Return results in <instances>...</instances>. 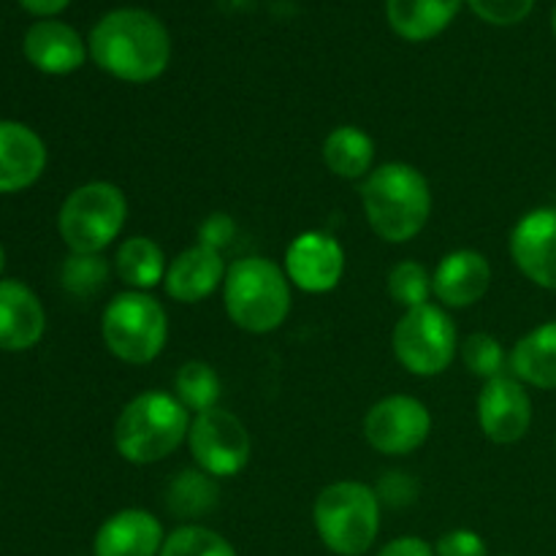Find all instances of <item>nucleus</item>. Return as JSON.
Instances as JSON below:
<instances>
[{
    "label": "nucleus",
    "mask_w": 556,
    "mask_h": 556,
    "mask_svg": "<svg viewBox=\"0 0 556 556\" xmlns=\"http://www.w3.org/2000/svg\"><path fill=\"white\" fill-rule=\"evenodd\" d=\"M90 54L98 68L114 79L144 85L168 68L172 38L166 25L150 11L117 9L92 27Z\"/></svg>",
    "instance_id": "nucleus-1"
},
{
    "label": "nucleus",
    "mask_w": 556,
    "mask_h": 556,
    "mask_svg": "<svg viewBox=\"0 0 556 556\" xmlns=\"http://www.w3.org/2000/svg\"><path fill=\"white\" fill-rule=\"evenodd\" d=\"M367 223L383 242L416 239L432 215V190L427 177L410 163H383L369 172L362 188Z\"/></svg>",
    "instance_id": "nucleus-2"
},
{
    "label": "nucleus",
    "mask_w": 556,
    "mask_h": 556,
    "mask_svg": "<svg viewBox=\"0 0 556 556\" xmlns=\"http://www.w3.org/2000/svg\"><path fill=\"white\" fill-rule=\"evenodd\" d=\"M190 413L166 391H147L123 407L114 424L117 454L130 465H155L188 440Z\"/></svg>",
    "instance_id": "nucleus-3"
},
{
    "label": "nucleus",
    "mask_w": 556,
    "mask_h": 556,
    "mask_svg": "<svg viewBox=\"0 0 556 556\" xmlns=\"http://www.w3.org/2000/svg\"><path fill=\"white\" fill-rule=\"evenodd\" d=\"M223 302L228 318L250 334H269L280 329L291 313L286 269L258 255L233 261L223 280Z\"/></svg>",
    "instance_id": "nucleus-4"
},
{
    "label": "nucleus",
    "mask_w": 556,
    "mask_h": 556,
    "mask_svg": "<svg viewBox=\"0 0 556 556\" xmlns=\"http://www.w3.org/2000/svg\"><path fill=\"white\" fill-rule=\"evenodd\" d=\"M313 521L329 552L337 556H364L380 532L378 492L358 481L331 483L315 500Z\"/></svg>",
    "instance_id": "nucleus-5"
},
{
    "label": "nucleus",
    "mask_w": 556,
    "mask_h": 556,
    "mask_svg": "<svg viewBox=\"0 0 556 556\" xmlns=\"http://www.w3.org/2000/svg\"><path fill=\"white\" fill-rule=\"evenodd\" d=\"M101 334L119 362L150 364L168 340L166 309L144 291L117 293L103 309Z\"/></svg>",
    "instance_id": "nucleus-6"
},
{
    "label": "nucleus",
    "mask_w": 556,
    "mask_h": 556,
    "mask_svg": "<svg viewBox=\"0 0 556 556\" xmlns=\"http://www.w3.org/2000/svg\"><path fill=\"white\" fill-rule=\"evenodd\" d=\"M128 220L125 193L112 182H87L60 206L58 228L71 253H101Z\"/></svg>",
    "instance_id": "nucleus-7"
},
{
    "label": "nucleus",
    "mask_w": 556,
    "mask_h": 556,
    "mask_svg": "<svg viewBox=\"0 0 556 556\" xmlns=\"http://www.w3.org/2000/svg\"><path fill=\"white\" fill-rule=\"evenodd\" d=\"M456 326L448 313L434 304L405 309L394 326V353L407 372L432 378L445 372L456 356Z\"/></svg>",
    "instance_id": "nucleus-8"
},
{
    "label": "nucleus",
    "mask_w": 556,
    "mask_h": 556,
    "mask_svg": "<svg viewBox=\"0 0 556 556\" xmlns=\"http://www.w3.org/2000/svg\"><path fill=\"white\" fill-rule=\"evenodd\" d=\"M188 445L199 470L212 478L239 476L248 467L250 451H253L244 424L223 407H212L193 416Z\"/></svg>",
    "instance_id": "nucleus-9"
},
{
    "label": "nucleus",
    "mask_w": 556,
    "mask_h": 556,
    "mask_svg": "<svg viewBox=\"0 0 556 556\" xmlns=\"http://www.w3.org/2000/svg\"><path fill=\"white\" fill-rule=\"evenodd\" d=\"M432 432V416L416 396L394 394L375 402L364 418V438L378 454L407 456L421 448Z\"/></svg>",
    "instance_id": "nucleus-10"
},
{
    "label": "nucleus",
    "mask_w": 556,
    "mask_h": 556,
    "mask_svg": "<svg viewBox=\"0 0 556 556\" xmlns=\"http://www.w3.org/2000/svg\"><path fill=\"white\" fill-rule=\"evenodd\" d=\"M286 275L304 293L334 291L345 275V250L331 233H299L286 250Z\"/></svg>",
    "instance_id": "nucleus-11"
},
{
    "label": "nucleus",
    "mask_w": 556,
    "mask_h": 556,
    "mask_svg": "<svg viewBox=\"0 0 556 556\" xmlns=\"http://www.w3.org/2000/svg\"><path fill=\"white\" fill-rule=\"evenodd\" d=\"M478 424L492 443H519L532 424V400L525 383L508 375L486 380L478 394Z\"/></svg>",
    "instance_id": "nucleus-12"
},
{
    "label": "nucleus",
    "mask_w": 556,
    "mask_h": 556,
    "mask_svg": "<svg viewBox=\"0 0 556 556\" xmlns=\"http://www.w3.org/2000/svg\"><path fill=\"white\" fill-rule=\"evenodd\" d=\"M510 258L527 280L556 291V206H538L516 223Z\"/></svg>",
    "instance_id": "nucleus-13"
},
{
    "label": "nucleus",
    "mask_w": 556,
    "mask_h": 556,
    "mask_svg": "<svg viewBox=\"0 0 556 556\" xmlns=\"http://www.w3.org/2000/svg\"><path fill=\"white\" fill-rule=\"evenodd\" d=\"M492 286V266L478 250H454L432 275V293L445 307H472Z\"/></svg>",
    "instance_id": "nucleus-14"
},
{
    "label": "nucleus",
    "mask_w": 556,
    "mask_h": 556,
    "mask_svg": "<svg viewBox=\"0 0 556 556\" xmlns=\"http://www.w3.org/2000/svg\"><path fill=\"white\" fill-rule=\"evenodd\" d=\"M226 264H223L220 250L206 248V244H193V248L182 250L177 258L168 264L166 288L168 296L179 304H195L210 299L217 291L223 280H226Z\"/></svg>",
    "instance_id": "nucleus-15"
},
{
    "label": "nucleus",
    "mask_w": 556,
    "mask_h": 556,
    "mask_svg": "<svg viewBox=\"0 0 556 556\" xmlns=\"http://www.w3.org/2000/svg\"><path fill=\"white\" fill-rule=\"evenodd\" d=\"M47 166L41 136L22 123L0 119V193H16L36 182Z\"/></svg>",
    "instance_id": "nucleus-16"
},
{
    "label": "nucleus",
    "mask_w": 556,
    "mask_h": 556,
    "mask_svg": "<svg viewBox=\"0 0 556 556\" xmlns=\"http://www.w3.org/2000/svg\"><path fill=\"white\" fill-rule=\"evenodd\" d=\"M163 527L141 508L109 516L96 535V556H161Z\"/></svg>",
    "instance_id": "nucleus-17"
},
{
    "label": "nucleus",
    "mask_w": 556,
    "mask_h": 556,
    "mask_svg": "<svg viewBox=\"0 0 556 556\" xmlns=\"http://www.w3.org/2000/svg\"><path fill=\"white\" fill-rule=\"evenodd\" d=\"M47 315L27 286L0 280V351H30L43 337Z\"/></svg>",
    "instance_id": "nucleus-18"
},
{
    "label": "nucleus",
    "mask_w": 556,
    "mask_h": 556,
    "mask_svg": "<svg viewBox=\"0 0 556 556\" xmlns=\"http://www.w3.org/2000/svg\"><path fill=\"white\" fill-rule=\"evenodd\" d=\"M25 58L43 74H71L85 63V41L63 22H36L25 36Z\"/></svg>",
    "instance_id": "nucleus-19"
},
{
    "label": "nucleus",
    "mask_w": 556,
    "mask_h": 556,
    "mask_svg": "<svg viewBox=\"0 0 556 556\" xmlns=\"http://www.w3.org/2000/svg\"><path fill=\"white\" fill-rule=\"evenodd\" d=\"M508 367L516 380L535 389H556V320L541 324L521 337L508 356Z\"/></svg>",
    "instance_id": "nucleus-20"
},
{
    "label": "nucleus",
    "mask_w": 556,
    "mask_h": 556,
    "mask_svg": "<svg viewBox=\"0 0 556 556\" xmlns=\"http://www.w3.org/2000/svg\"><path fill=\"white\" fill-rule=\"evenodd\" d=\"M462 0H386L389 25L405 41H429L440 36L459 14Z\"/></svg>",
    "instance_id": "nucleus-21"
},
{
    "label": "nucleus",
    "mask_w": 556,
    "mask_h": 556,
    "mask_svg": "<svg viewBox=\"0 0 556 556\" xmlns=\"http://www.w3.org/2000/svg\"><path fill=\"white\" fill-rule=\"evenodd\" d=\"M375 161L372 136L356 125H340L324 141V163L340 179L369 177Z\"/></svg>",
    "instance_id": "nucleus-22"
},
{
    "label": "nucleus",
    "mask_w": 556,
    "mask_h": 556,
    "mask_svg": "<svg viewBox=\"0 0 556 556\" xmlns=\"http://www.w3.org/2000/svg\"><path fill=\"white\" fill-rule=\"evenodd\" d=\"M117 275L134 291H150L166 280V255L150 237H130L117 250Z\"/></svg>",
    "instance_id": "nucleus-23"
},
{
    "label": "nucleus",
    "mask_w": 556,
    "mask_h": 556,
    "mask_svg": "<svg viewBox=\"0 0 556 556\" xmlns=\"http://www.w3.org/2000/svg\"><path fill=\"white\" fill-rule=\"evenodd\" d=\"M166 505L172 514L190 519V516L210 514L217 505V483L204 470H182L168 483Z\"/></svg>",
    "instance_id": "nucleus-24"
},
{
    "label": "nucleus",
    "mask_w": 556,
    "mask_h": 556,
    "mask_svg": "<svg viewBox=\"0 0 556 556\" xmlns=\"http://www.w3.org/2000/svg\"><path fill=\"white\" fill-rule=\"evenodd\" d=\"M174 396L188 407V413H204L217 407L220 400V378L206 362H185L174 378Z\"/></svg>",
    "instance_id": "nucleus-25"
},
{
    "label": "nucleus",
    "mask_w": 556,
    "mask_h": 556,
    "mask_svg": "<svg viewBox=\"0 0 556 556\" xmlns=\"http://www.w3.org/2000/svg\"><path fill=\"white\" fill-rule=\"evenodd\" d=\"M161 556H237V552L215 530H206V527L199 525H185L177 527L172 535H166Z\"/></svg>",
    "instance_id": "nucleus-26"
},
{
    "label": "nucleus",
    "mask_w": 556,
    "mask_h": 556,
    "mask_svg": "<svg viewBox=\"0 0 556 556\" xmlns=\"http://www.w3.org/2000/svg\"><path fill=\"white\" fill-rule=\"evenodd\" d=\"M389 293L405 309L421 307L432 296V275L416 261H402L389 271Z\"/></svg>",
    "instance_id": "nucleus-27"
},
{
    "label": "nucleus",
    "mask_w": 556,
    "mask_h": 556,
    "mask_svg": "<svg viewBox=\"0 0 556 556\" xmlns=\"http://www.w3.org/2000/svg\"><path fill=\"white\" fill-rule=\"evenodd\" d=\"M109 277V264L101 253H71L63 264V286L76 296H92Z\"/></svg>",
    "instance_id": "nucleus-28"
},
{
    "label": "nucleus",
    "mask_w": 556,
    "mask_h": 556,
    "mask_svg": "<svg viewBox=\"0 0 556 556\" xmlns=\"http://www.w3.org/2000/svg\"><path fill=\"white\" fill-rule=\"evenodd\" d=\"M462 358H465V367L483 380L500 378L505 362H508L500 340H494L492 334H483V331L467 337L465 345H462Z\"/></svg>",
    "instance_id": "nucleus-29"
},
{
    "label": "nucleus",
    "mask_w": 556,
    "mask_h": 556,
    "mask_svg": "<svg viewBox=\"0 0 556 556\" xmlns=\"http://www.w3.org/2000/svg\"><path fill=\"white\" fill-rule=\"evenodd\" d=\"M470 9L481 16L489 25H519L521 20H527L535 5V0H467Z\"/></svg>",
    "instance_id": "nucleus-30"
},
{
    "label": "nucleus",
    "mask_w": 556,
    "mask_h": 556,
    "mask_svg": "<svg viewBox=\"0 0 556 556\" xmlns=\"http://www.w3.org/2000/svg\"><path fill=\"white\" fill-rule=\"evenodd\" d=\"M438 556H489L486 543L472 530H451L434 546Z\"/></svg>",
    "instance_id": "nucleus-31"
},
{
    "label": "nucleus",
    "mask_w": 556,
    "mask_h": 556,
    "mask_svg": "<svg viewBox=\"0 0 556 556\" xmlns=\"http://www.w3.org/2000/svg\"><path fill=\"white\" fill-rule=\"evenodd\" d=\"M375 492H378L380 503L391 505V508H402V505H410L416 500L418 483L410 481L405 472H389Z\"/></svg>",
    "instance_id": "nucleus-32"
},
{
    "label": "nucleus",
    "mask_w": 556,
    "mask_h": 556,
    "mask_svg": "<svg viewBox=\"0 0 556 556\" xmlns=\"http://www.w3.org/2000/svg\"><path fill=\"white\" fill-rule=\"evenodd\" d=\"M233 228L237 226H233V220L226 215V212H215V215H210L204 223H201V228H199L201 244L220 250L223 244L231 242Z\"/></svg>",
    "instance_id": "nucleus-33"
},
{
    "label": "nucleus",
    "mask_w": 556,
    "mask_h": 556,
    "mask_svg": "<svg viewBox=\"0 0 556 556\" xmlns=\"http://www.w3.org/2000/svg\"><path fill=\"white\" fill-rule=\"evenodd\" d=\"M378 556H438V554L432 552V546H429L427 541L410 535V538H396V541L386 543Z\"/></svg>",
    "instance_id": "nucleus-34"
},
{
    "label": "nucleus",
    "mask_w": 556,
    "mask_h": 556,
    "mask_svg": "<svg viewBox=\"0 0 556 556\" xmlns=\"http://www.w3.org/2000/svg\"><path fill=\"white\" fill-rule=\"evenodd\" d=\"M20 3L25 5L30 14L52 16V14H58V11H63L65 5H68V0H20Z\"/></svg>",
    "instance_id": "nucleus-35"
},
{
    "label": "nucleus",
    "mask_w": 556,
    "mask_h": 556,
    "mask_svg": "<svg viewBox=\"0 0 556 556\" xmlns=\"http://www.w3.org/2000/svg\"><path fill=\"white\" fill-rule=\"evenodd\" d=\"M3 266H5V253H3V248H0V271H3Z\"/></svg>",
    "instance_id": "nucleus-36"
},
{
    "label": "nucleus",
    "mask_w": 556,
    "mask_h": 556,
    "mask_svg": "<svg viewBox=\"0 0 556 556\" xmlns=\"http://www.w3.org/2000/svg\"><path fill=\"white\" fill-rule=\"evenodd\" d=\"M552 25H554V36H556V9H554V20H552Z\"/></svg>",
    "instance_id": "nucleus-37"
}]
</instances>
